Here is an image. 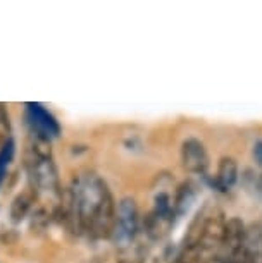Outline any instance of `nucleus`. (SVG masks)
Listing matches in <instances>:
<instances>
[{
	"label": "nucleus",
	"instance_id": "f3484780",
	"mask_svg": "<svg viewBox=\"0 0 262 263\" xmlns=\"http://www.w3.org/2000/svg\"><path fill=\"white\" fill-rule=\"evenodd\" d=\"M257 190H259V195L262 196V174L259 176V179H257Z\"/></svg>",
	"mask_w": 262,
	"mask_h": 263
},
{
	"label": "nucleus",
	"instance_id": "7ed1b4c3",
	"mask_svg": "<svg viewBox=\"0 0 262 263\" xmlns=\"http://www.w3.org/2000/svg\"><path fill=\"white\" fill-rule=\"evenodd\" d=\"M176 215L172 208V200L167 193L161 191L154 198V206L143 217V232L150 241H161L169 234L174 226Z\"/></svg>",
	"mask_w": 262,
	"mask_h": 263
},
{
	"label": "nucleus",
	"instance_id": "4468645a",
	"mask_svg": "<svg viewBox=\"0 0 262 263\" xmlns=\"http://www.w3.org/2000/svg\"><path fill=\"white\" fill-rule=\"evenodd\" d=\"M14 153H16V143H14V140L11 138L6 145L0 148V186H2L4 179H6L7 168H9V165H11Z\"/></svg>",
	"mask_w": 262,
	"mask_h": 263
},
{
	"label": "nucleus",
	"instance_id": "2eb2a0df",
	"mask_svg": "<svg viewBox=\"0 0 262 263\" xmlns=\"http://www.w3.org/2000/svg\"><path fill=\"white\" fill-rule=\"evenodd\" d=\"M11 140V121H9L7 108L0 103V148Z\"/></svg>",
	"mask_w": 262,
	"mask_h": 263
},
{
	"label": "nucleus",
	"instance_id": "a211bd4d",
	"mask_svg": "<svg viewBox=\"0 0 262 263\" xmlns=\"http://www.w3.org/2000/svg\"><path fill=\"white\" fill-rule=\"evenodd\" d=\"M260 263H262V261H260Z\"/></svg>",
	"mask_w": 262,
	"mask_h": 263
},
{
	"label": "nucleus",
	"instance_id": "ddd939ff",
	"mask_svg": "<svg viewBox=\"0 0 262 263\" xmlns=\"http://www.w3.org/2000/svg\"><path fill=\"white\" fill-rule=\"evenodd\" d=\"M204 255H202L200 246H183L180 248L178 255L171 263H202Z\"/></svg>",
	"mask_w": 262,
	"mask_h": 263
},
{
	"label": "nucleus",
	"instance_id": "39448f33",
	"mask_svg": "<svg viewBox=\"0 0 262 263\" xmlns=\"http://www.w3.org/2000/svg\"><path fill=\"white\" fill-rule=\"evenodd\" d=\"M245 236H247V229L243 222L238 217L228 218L224 226V234H222L219 250H217V253L212 258H217L222 263H228L243 248Z\"/></svg>",
	"mask_w": 262,
	"mask_h": 263
},
{
	"label": "nucleus",
	"instance_id": "0eeeda50",
	"mask_svg": "<svg viewBox=\"0 0 262 263\" xmlns=\"http://www.w3.org/2000/svg\"><path fill=\"white\" fill-rule=\"evenodd\" d=\"M224 226H226V218L221 210L205 213L204 229H202V237H200V250L204 256L209 255V258H212L217 253L222 234H224Z\"/></svg>",
	"mask_w": 262,
	"mask_h": 263
},
{
	"label": "nucleus",
	"instance_id": "423d86ee",
	"mask_svg": "<svg viewBox=\"0 0 262 263\" xmlns=\"http://www.w3.org/2000/svg\"><path fill=\"white\" fill-rule=\"evenodd\" d=\"M26 122L29 126V133L48 138V140L61 135V126L57 119L42 103H26Z\"/></svg>",
	"mask_w": 262,
	"mask_h": 263
},
{
	"label": "nucleus",
	"instance_id": "6e6552de",
	"mask_svg": "<svg viewBox=\"0 0 262 263\" xmlns=\"http://www.w3.org/2000/svg\"><path fill=\"white\" fill-rule=\"evenodd\" d=\"M181 163L190 174H205L209 167V155L204 143L197 138H186L181 145Z\"/></svg>",
	"mask_w": 262,
	"mask_h": 263
},
{
	"label": "nucleus",
	"instance_id": "9b49d317",
	"mask_svg": "<svg viewBox=\"0 0 262 263\" xmlns=\"http://www.w3.org/2000/svg\"><path fill=\"white\" fill-rule=\"evenodd\" d=\"M197 198V186L191 181H186L178 187L174 201H172V208H174V215L176 218L185 215L190 210V206L194 205Z\"/></svg>",
	"mask_w": 262,
	"mask_h": 263
},
{
	"label": "nucleus",
	"instance_id": "20e7f679",
	"mask_svg": "<svg viewBox=\"0 0 262 263\" xmlns=\"http://www.w3.org/2000/svg\"><path fill=\"white\" fill-rule=\"evenodd\" d=\"M138 232H140V217H138L136 201L126 196L116 208V224L111 236L116 245V250L126 248L133 241H136Z\"/></svg>",
	"mask_w": 262,
	"mask_h": 263
},
{
	"label": "nucleus",
	"instance_id": "dca6fc26",
	"mask_svg": "<svg viewBox=\"0 0 262 263\" xmlns=\"http://www.w3.org/2000/svg\"><path fill=\"white\" fill-rule=\"evenodd\" d=\"M254 157L259 165H262V141H257L254 145Z\"/></svg>",
	"mask_w": 262,
	"mask_h": 263
},
{
	"label": "nucleus",
	"instance_id": "f03ea898",
	"mask_svg": "<svg viewBox=\"0 0 262 263\" xmlns=\"http://www.w3.org/2000/svg\"><path fill=\"white\" fill-rule=\"evenodd\" d=\"M24 167L29 177V186L34 187L38 195L52 198L57 206L62 200V190L48 138L29 133V140L24 150Z\"/></svg>",
	"mask_w": 262,
	"mask_h": 263
},
{
	"label": "nucleus",
	"instance_id": "9d476101",
	"mask_svg": "<svg viewBox=\"0 0 262 263\" xmlns=\"http://www.w3.org/2000/svg\"><path fill=\"white\" fill-rule=\"evenodd\" d=\"M37 196H38V193L34 191V187L28 186L26 190L21 191L16 198H14L12 203H11V220L14 222V224L24 220V217H26L29 213V210H31Z\"/></svg>",
	"mask_w": 262,
	"mask_h": 263
},
{
	"label": "nucleus",
	"instance_id": "1a4fd4ad",
	"mask_svg": "<svg viewBox=\"0 0 262 263\" xmlns=\"http://www.w3.org/2000/svg\"><path fill=\"white\" fill-rule=\"evenodd\" d=\"M238 181V163L233 157H222L217 165L214 186L219 191H230Z\"/></svg>",
	"mask_w": 262,
	"mask_h": 263
},
{
	"label": "nucleus",
	"instance_id": "f257e3e1",
	"mask_svg": "<svg viewBox=\"0 0 262 263\" xmlns=\"http://www.w3.org/2000/svg\"><path fill=\"white\" fill-rule=\"evenodd\" d=\"M69 193L64 224L92 239L111 237L116 224V203L106 181L95 172H85L74 179Z\"/></svg>",
	"mask_w": 262,
	"mask_h": 263
},
{
	"label": "nucleus",
	"instance_id": "f8f14e48",
	"mask_svg": "<svg viewBox=\"0 0 262 263\" xmlns=\"http://www.w3.org/2000/svg\"><path fill=\"white\" fill-rule=\"evenodd\" d=\"M148 256V246L140 237L126 248H121L116 253V263H145Z\"/></svg>",
	"mask_w": 262,
	"mask_h": 263
}]
</instances>
